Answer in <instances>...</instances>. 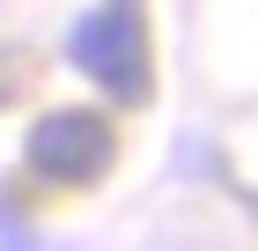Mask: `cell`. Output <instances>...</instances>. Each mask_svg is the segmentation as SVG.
Wrapping results in <instances>:
<instances>
[{"mask_svg": "<svg viewBox=\"0 0 258 251\" xmlns=\"http://www.w3.org/2000/svg\"><path fill=\"white\" fill-rule=\"evenodd\" d=\"M30 163L59 185H89V177L111 170V126L96 111H52L30 140Z\"/></svg>", "mask_w": 258, "mask_h": 251, "instance_id": "obj_1", "label": "cell"}]
</instances>
